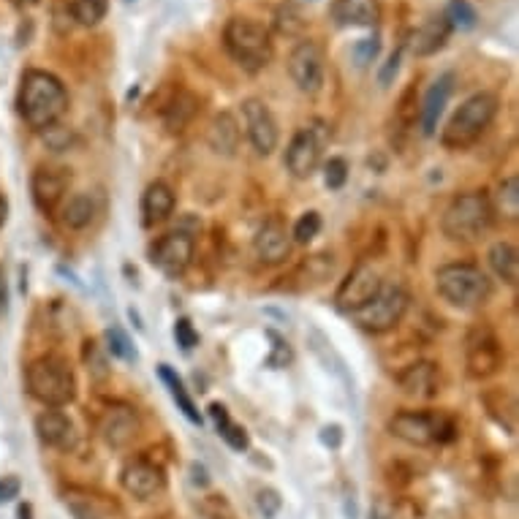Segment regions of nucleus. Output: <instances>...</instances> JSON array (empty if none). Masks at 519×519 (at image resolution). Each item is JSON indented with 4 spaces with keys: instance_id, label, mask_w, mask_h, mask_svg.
Returning a JSON list of instances; mask_svg holds the SVG:
<instances>
[{
    "instance_id": "f257e3e1",
    "label": "nucleus",
    "mask_w": 519,
    "mask_h": 519,
    "mask_svg": "<svg viewBox=\"0 0 519 519\" xmlns=\"http://www.w3.org/2000/svg\"><path fill=\"white\" fill-rule=\"evenodd\" d=\"M17 109L28 128L47 131L58 125L68 112V90L52 71L44 68H28L20 79L17 90Z\"/></svg>"
},
{
    "instance_id": "f03ea898",
    "label": "nucleus",
    "mask_w": 519,
    "mask_h": 519,
    "mask_svg": "<svg viewBox=\"0 0 519 519\" xmlns=\"http://www.w3.org/2000/svg\"><path fill=\"white\" fill-rule=\"evenodd\" d=\"M435 291L457 310H481L492 299V280L471 261H452L435 270Z\"/></svg>"
},
{
    "instance_id": "7ed1b4c3",
    "label": "nucleus",
    "mask_w": 519,
    "mask_h": 519,
    "mask_svg": "<svg viewBox=\"0 0 519 519\" xmlns=\"http://www.w3.org/2000/svg\"><path fill=\"white\" fill-rule=\"evenodd\" d=\"M25 389L44 408H66L77 400V375L63 356H39L25 367Z\"/></svg>"
},
{
    "instance_id": "20e7f679",
    "label": "nucleus",
    "mask_w": 519,
    "mask_h": 519,
    "mask_svg": "<svg viewBox=\"0 0 519 519\" xmlns=\"http://www.w3.org/2000/svg\"><path fill=\"white\" fill-rule=\"evenodd\" d=\"M500 98L490 90H481V93H473L460 104V109L449 117V123L443 125L441 131V145L446 150H468L479 142L481 136L487 134V128L492 125V120L498 117Z\"/></svg>"
},
{
    "instance_id": "39448f33",
    "label": "nucleus",
    "mask_w": 519,
    "mask_h": 519,
    "mask_svg": "<svg viewBox=\"0 0 519 519\" xmlns=\"http://www.w3.org/2000/svg\"><path fill=\"white\" fill-rule=\"evenodd\" d=\"M492 223H495V212H492L487 191L457 193L441 215L443 237L460 245L481 240L492 229Z\"/></svg>"
},
{
    "instance_id": "423d86ee",
    "label": "nucleus",
    "mask_w": 519,
    "mask_h": 519,
    "mask_svg": "<svg viewBox=\"0 0 519 519\" xmlns=\"http://www.w3.org/2000/svg\"><path fill=\"white\" fill-rule=\"evenodd\" d=\"M223 49L245 74H261L275 58L270 30L250 17H231L223 25Z\"/></svg>"
},
{
    "instance_id": "0eeeda50",
    "label": "nucleus",
    "mask_w": 519,
    "mask_h": 519,
    "mask_svg": "<svg viewBox=\"0 0 519 519\" xmlns=\"http://www.w3.org/2000/svg\"><path fill=\"white\" fill-rule=\"evenodd\" d=\"M386 430L392 438L416 449H430L457 438V422L441 411H397L395 416H389Z\"/></svg>"
},
{
    "instance_id": "6e6552de",
    "label": "nucleus",
    "mask_w": 519,
    "mask_h": 519,
    "mask_svg": "<svg viewBox=\"0 0 519 519\" xmlns=\"http://www.w3.org/2000/svg\"><path fill=\"white\" fill-rule=\"evenodd\" d=\"M332 142V125L327 120H310L299 128L297 134L291 136L289 147H286V169L291 177L297 180H310L318 172V166L324 164V150Z\"/></svg>"
},
{
    "instance_id": "1a4fd4ad",
    "label": "nucleus",
    "mask_w": 519,
    "mask_h": 519,
    "mask_svg": "<svg viewBox=\"0 0 519 519\" xmlns=\"http://www.w3.org/2000/svg\"><path fill=\"white\" fill-rule=\"evenodd\" d=\"M408 302H411V294L403 283L389 280V283H381V291L367 302L365 308L351 313V321L370 335H384L403 321Z\"/></svg>"
},
{
    "instance_id": "9d476101",
    "label": "nucleus",
    "mask_w": 519,
    "mask_h": 519,
    "mask_svg": "<svg viewBox=\"0 0 519 519\" xmlns=\"http://www.w3.org/2000/svg\"><path fill=\"white\" fill-rule=\"evenodd\" d=\"M503 343L490 324H473L465 337V370L473 381H487L503 367Z\"/></svg>"
},
{
    "instance_id": "9b49d317",
    "label": "nucleus",
    "mask_w": 519,
    "mask_h": 519,
    "mask_svg": "<svg viewBox=\"0 0 519 519\" xmlns=\"http://www.w3.org/2000/svg\"><path fill=\"white\" fill-rule=\"evenodd\" d=\"M289 77L297 85L299 93L305 96H316L318 90L324 87V77H327V58L321 44L310 39H302L294 44L289 52Z\"/></svg>"
},
{
    "instance_id": "f8f14e48",
    "label": "nucleus",
    "mask_w": 519,
    "mask_h": 519,
    "mask_svg": "<svg viewBox=\"0 0 519 519\" xmlns=\"http://www.w3.org/2000/svg\"><path fill=\"white\" fill-rule=\"evenodd\" d=\"M242 123H245V136L250 147L259 155H272L280 145L278 120L272 115V109L261 98H245L242 101Z\"/></svg>"
},
{
    "instance_id": "ddd939ff",
    "label": "nucleus",
    "mask_w": 519,
    "mask_h": 519,
    "mask_svg": "<svg viewBox=\"0 0 519 519\" xmlns=\"http://www.w3.org/2000/svg\"><path fill=\"white\" fill-rule=\"evenodd\" d=\"M142 433V419L134 405L112 403L106 405L104 414L98 416V435L109 449H128Z\"/></svg>"
},
{
    "instance_id": "4468645a",
    "label": "nucleus",
    "mask_w": 519,
    "mask_h": 519,
    "mask_svg": "<svg viewBox=\"0 0 519 519\" xmlns=\"http://www.w3.org/2000/svg\"><path fill=\"white\" fill-rule=\"evenodd\" d=\"M193 253H196V242L188 231H169L150 248V261L166 278H180L191 267Z\"/></svg>"
},
{
    "instance_id": "2eb2a0df",
    "label": "nucleus",
    "mask_w": 519,
    "mask_h": 519,
    "mask_svg": "<svg viewBox=\"0 0 519 519\" xmlns=\"http://www.w3.org/2000/svg\"><path fill=\"white\" fill-rule=\"evenodd\" d=\"M381 275L370 264H359L354 270L348 272L346 280L340 283V289L335 294V308L343 313V316H351L356 310H362L370 302V299L381 291Z\"/></svg>"
},
{
    "instance_id": "dca6fc26",
    "label": "nucleus",
    "mask_w": 519,
    "mask_h": 519,
    "mask_svg": "<svg viewBox=\"0 0 519 519\" xmlns=\"http://www.w3.org/2000/svg\"><path fill=\"white\" fill-rule=\"evenodd\" d=\"M123 490L136 500H153L166 490V471L147 457L128 460L120 471Z\"/></svg>"
},
{
    "instance_id": "f3484780",
    "label": "nucleus",
    "mask_w": 519,
    "mask_h": 519,
    "mask_svg": "<svg viewBox=\"0 0 519 519\" xmlns=\"http://www.w3.org/2000/svg\"><path fill=\"white\" fill-rule=\"evenodd\" d=\"M68 185H71V172L60 166H39L30 177V196L36 210L44 215H55L58 207L66 202Z\"/></svg>"
},
{
    "instance_id": "a211bd4d",
    "label": "nucleus",
    "mask_w": 519,
    "mask_h": 519,
    "mask_svg": "<svg viewBox=\"0 0 519 519\" xmlns=\"http://www.w3.org/2000/svg\"><path fill=\"white\" fill-rule=\"evenodd\" d=\"M253 253L261 264H270V267L289 259L291 231L286 229V223L280 218H270V221L261 223L256 237H253Z\"/></svg>"
},
{
    "instance_id": "6ab92c4d",
    "label": "nucleus",
    "mask_w": 519,
    "mask_h": 519,
    "mask_svg": "<svg viewBox=\"0 0 519 519\" xmlns=\"http://www.w3.org/2000/svg\"><path fill=\"white\" fill-rule=\"evenodd\" d=\"M452 33L454 30L452 25L446 22V17H443V14H433V17H427L419 28L408 33L403 47L411 49V55H416V58H433V55H438V52L449 44Z\"/></svg>"
},
{
    "instance_id": "aec40b11",
    "label": "nucleus",
    "mask_w": 519,
    "mask_h": 519,
    "mask_svg": "<svg viewBox=\"0 0 519 519\" xmlns=\"http://www.w3.org/2000/svg\"><path fill=\"white\" fill-rule=\"evenodd\" d=\"M36 435L44 446L58 452H74L79 441L77 427L60 408H47L36 416Z\"/></svg>"
},
{
    "instance_id": "412c9836",
    "label": "nucleus",
    "mask_w": 519,
    "mask_h": 519,
    "mask_svg": "<svg viewBox=\"0 0 519 519\" xmlns=\"http://www.w3.org/2000/svg\"><path fill=\"white\" fill-rule=\"evenodd\" d=\"M397 386L405 397L414 400H433L441 392V367L430 359H419L408 365L403 373L397 375Z\"/></svg>"
},
{
    "instance_id": "4be33fe9",
    "label": "nucleus",
    "mask_w": 519,
    "mask_h": 519,
    "mask_svg": "<svg viewBox=\"0 0 519 519\" xmlns=\"http://www.w3.org/2000/svg\"><path fill=\"white\" fill-rule=\"evenodd\" d=\"M454 85H457L454 71H446V74H441V77L435 79L433 85H430V90L424 93L422 109H419V125H422L424 136H435V131H438V123H441L443 109H446L449 98H452Z\"/></svg>"
},
{
    "instance_id": "5701e85b",
    "label": "nucleus",
    "mask_w": 519,
    "mask_h": 519,
    "mask_svg": "<svg viewBox=\"0 0 519 519\" xmlns=\"http://www.w3.org/2000/svg\"><path fill=\"white\" fill-rule=\"evenodd\" d=\"M329 17L337 28H378L381 3L378 0H335Z\"/></svg>"
},
{
    "instance_id": "b1692460",
    "label": "nucleus",
    "mask_w": 519,
    "mask_h": 519,
    "mask_svg": "<svg viewBox=\"0 0 519 519\" xmlns=\"http://www.w3.org/2000/svg\"><path fill=\"white\" fill-rule=\"evenodd\" d=\"M242 142V128L237 123V117L231 112H221V115L212 117L210 128H207V145L215 155L223 158H234L240 150Z\"/></svg>"
},
{
    "instance_id": "393cba45",
    "label": "nucleus",
    "mask_w": 519,
    "mask_h": 519,
    "mask_svg": "<svg viewBox=\"0 0 519 519\" xmlns=\"http://www.w3.org/2000/svg\"><path fill=\"white\" fill-rule=\"evenodd\" d=\"M174 207H177V196H174L172 185L164 183V180H155L142 193V221H145V226L169 221Z\"/></svg>"
},
{
    "instance_id": "a878e982",
    "label": "nucleus",
    "mask_w": 519,
    "mask_h": 519,
    "mask_svg": "<svg viewBox=\"0 0 519 519\" xmlns=\"http://www.w3.org/2000/svg\"><path fill=\"white\" fill-rule=\"evenodd\" d=\"M481 405L487 408L492 422L503 427L509 435H514V430H517V400H514L509 389H503V386L487 389L481 395Z\"/></svg>"
},
{
    "instance_id": "bb28decb",
    "label": "nucleus",
    "mask_w": 519,
    "mask_h": 519,
    "mask_svg": "<svg viewBox=\"0 0 519 519\" xmlns=\"http://www.w3.org/2000/svg\"><path fill=\"white\" fill-rule=\"evenodd\" d=\"M98 204L93 199V193H74V196H66V202L58 207L60 223L66 226L68 231H82L87 229L90 223L96 221Z\"/></svg>"
},
{
    "instance_id": "cd10ccee",
    "label": "nucleus",
    "mask_w": 519,
    "mask_h": 519,
    "mask_svg": "<svg viewBox=\"0 0 519 519\" xmlns=\"http://www.w3.org/2000/svg\"><path fill=\"white\" fill-rule=\"evenodd\" d=\"M487 264L495 272V278L503 280L511 289L519 283V250L514 242L500 240L495 245H490V250H487Z\"/></svg>"
},
{
    "instance_id": "c85d7f7f",
    "label": "nucleus",
    "mask_w": 519,
    "mask_h": 519,
    "mask_svg": "<svg viewBox=\"0 0 519 519\" xmlns=\"http://www.w3.org/2000/svg\"><path fill=\"white\" fill-rule=\"evenodd\" d=\"M199 115V98L180 90L177 96L164 106V125L169 134H183L185 128L193 123V117Z\"/></svg>"
},
{
    "instance_id": "c756f323",
    "label": "nucleus",
    "mask_w": 519,
    "mask_h": 519,
    "mask_svg": "<svg viewBox=\"0 0 519 519\" xmlns=\"http://www.w3.org/2000/svg\"><path fill=\"white\" fill-rule=\"evenodd\" d=\"M158 375H161V381L166 384V389H169V395H172V400L177 403V408L183 411V416L188 419L191 424H199L202 427V414H199V408H196V403H193V397L188 395V389H185L183 378L174 373L172 367L169 365H158Z\"/></svg>"
},
{
    "instance_id": "7c9ffc66",
    "label": "nucleus",
    "mask_w": 519,
    "mask_h": 519,
    "mask_svg": "<svg viewBox=\"0 0 519 519\" xmlns=\"http://www.w3.org/2000/svg\"><path fill=\"white\" fill-rule=\"evenodd\" d=\"M492 202V212L495 218H503V221L517 223L519 221V177L517 174H509L498 183V191H495V199Z\"/></svg>"
},
{
    "instance_id": "2f4dec72",
    "label": "nucleus",
    "mask_w": 519,
    "mask_h": 519,
    "mask_svg": "<svg viewBox=\"0 0 519 519\" xmlns=\"http://www.w3.org/2000/svg\"><path fill=\"white\" fill-rule=\"evenodd\" d=\"M207 411H210L212 422H215V430H218V435H221L223 441L229 443L234 452H245V449H248V433H245V427H240V424L231 419L229 408L223 403H210Z\"/></svg>"
},
{
    "instance_id": "473e14b6",
    "label": "nucleus",
    "mask_w": 519,
    "mask_h": 519,
    "mask_svg": "<svg viewBox=\"0 0 519 519\" xmlns=\"http://www.w3.org/2000/svg\"><path fill=\"white\" fill-rule=\"evenodd\" d=\"M109 11V0H68V14L79 28H96Z\"/></svg>"
},
{
    "instance_id": "72a5a7b5",
    "label": "nucleus",
    "mask_w": 519,
    "mask_h": 519,
    "mask_svg": "<svg viewBox=\"0 0 519 519\" xmlns=\"http://www.w3.org/2000/svg\"><path fill=\"white\" fill-rule=\"evenodd\" d=\"M82 359H85V367L87 373L93 381H106L109 375H112V367H109V354H106V348L98 343V340H85V346H82Z\"/></svg>"
},
{
    "instance_id": "f704fd0d",
    "label": "nucleus",
    "mask_w": 519,
    "mask_h": 519,
    "mask_svg": "<svg viewBox=\"0 0 519 519\" xmlns=\"http://www.w3.org/2000/svg\"><path fill=\"white\" fill-rule=\"evenodd\" d=\"M441 14L452 25V30H471L479 22V14H476V9H473L468 0H449Z\"/></svg>"
},
{
    "instance_id": "c9c22d12",
    "label": "nucleus",
    "mask_w": 519,
    "mask_h": 519,
    "mask_svg": "<svg viewBox=\"0 0 519 519\" xmlns=\"http://www.w3.org/2000/svg\"><path fill=\"white\" fill-rule=\"evenodd\" d=\"M324 229V221H321V212L316 210H308L299 215V221L294 223V229H291V242H299V245H308L313 242L321 234Z\"/></svg>"
},
{
    "instance_id": "e433bc0d",
    "label": "nucleus",
    "mask_w": 519,
    "mask_h": 519,
    "mask_svg": "<svg viewBox=\"0 0 519 519\" xmlns=\"http://www.w3.org/2000/svg\"><path fill=\"white\" fill-rule=\"evenodd\" d=\"M106 354L117 356V359H125V362H136L139 356H136V348L131 346V337L125 335L120 327H112L106 329Z\"/></svg>"
},
{
    "instance_id": "4c0bfd02",
    "label": "nucleus",
    "mask_w": 519,
    "mask_h": 519,
    "mask_svg": "<svg viewBox=\"0 0 519 519\" xmlns=\"http://www.w3.org/2000/svg\"><path fill=\"white\" fill-rule=\"evenodd\" d=\"M381 55V36L378 33H373V36H367V39H359L351 47V58H354V63L359 68L370 66V63H375V58Z\"/></svg>"
},
{
    "instance_id": "58836bf2",
    "label": "nucleus",
    "mask_w": 519,
    "mask_h": 519,
    "mask_svg": "<svg viewBox=\"0 0 519 519\" xmlns=\"http://www.w3.org/2000/svg\"><path fill=\"white\" fill-rule=\"evenodd\" d=\"M370 519H416V514L400 500H378L370 511Z\"/></svg>"
},
{
    "instance_id": "ea45409f",
    "label": "nucleus",
    "mask_w": 519,
    "mask_h": 519,
    "mask_svg": "<svg viewBox=\"0 0 519 519\" xmlns=\"http://www.w3.org/2000/svg\"><path fill=\"white\" fill-rule=\"evenodd\" d=\"M348 183V161L346 158H329L324 164V185L329 191H340Z\"/></svg>"
},
{
    "instance_id": "a19ab883",
    "label": "nucleus",
    "mask_w": 519,
    "mask_h": 519,
    "mask_svg": "<svg viewBox=\"0 0 519 519\" xmlns=\"http://www.w3.org/2000/svg\"><path fill=\"white\" fill-rule=\"evenodd\" d=\"M174 340L183 351H191V348L199 346V332L193 329L191 318H177L174 321Z\"/></svg>"
},
{
    "instance_id": "79ce46f5",
    "label": "nucleus",
    "mask_w": 519,
    "mask_h": 519,
    "mask_svg": "<svg viewBox=\"0 0 519 519\" xmlns=\"http://www.w3.org/2000/svg\"><path fill=\"white\" fill-rule=\"evenodd\" d=\"M256 506H259V511L264 514V519H275L280 514L283 500H280V495L272 490V487H261V490L256 492Z\"/></svg>"
},
{
    "instance_id": "37998d69",
    "label": "nucleus",
    "mask_w": 519,
    "mask_h": 519,
    "mask_svg": "<svg viewBox=\"0 0 519 519\" xmlns=\"http://www.w3.org/2000/svg\"><path fill=\"white\" fill-rule=\"evenodd\" d=\"M267 337H270L272 343H275V346H272V354H270V359H267V365H272V367H286V365H291V359H294V356H291V348H289V343H286V340H283V337L278 335V332H267Z\"/></svg>"
},
{
    "instance_id": "c03bdc74",
    "label": "nucleus",
    "mask_w": 519,
    "mask_h": 519,
    "mask_svg": "<svg viewBox=\"0 0 519 519\" xmlns=\"http://www.w3.org/2000/svg\"><path fill=\"white\" fill-rule=\"evenodd\" d=\"M403 44L389 55V60H386L384 66H381V71H378V82H381V87H389L395 85L397 74H400V63H403Z\"/></svg>"
},
{
    "instance_id": "a18cd8bd",
    "label": "nucleus",
    "mask_w": 519,
    "mask_h": 519,
    "mask_svg": "<svg viewBox=\"0 0 519 519\" xmlns=\"http://www.w3.org/2000/svg\"><path fill=\"white\" fill-rule=\"evenodd\" d=\"M41 134H44V142H47L52 153H66L68 147H71V139H74L71 131L60 128V123L52 125V128H47V131H41Z\"/></svg>"
},
{
    "instance_id": "49530a36",
    "label": "nucleus",
    "mask_w": 519,
    "mask_h": 519,
    "mask_svg": "<svg viewBox=\"0 0 519 519\" xmlns=\"http://www.w3.org/2000/svg\"><path fill=\"white\" fill-rule=\"evenodd\" d=\"M416 98V87L411 85L408 90L403 93V98H400V106H397V120L403 125H414L416 123V109H411V101Z\"/></svg>"
},
{
    "instance_id": "de8ad7c7",
    "label": "nucleus",
    "mask_w": 519,
    "mask_h": 519,
    "mask_svg": "<svg viewBox=\"0 0 519 519\" xmlns=\"http://www.w3.org/2000/svg\"><path fill=\"white\" fill-rule=\"evenodd\" d=\"M20 490H22L20 479H14V476H3V479H0V503H9V500L20 498Z\"/></svg>"
},
{
    "instance_id": "09e8293b",
    "label": "nucleus",
    "mask_w": 519,
    "mask_h": 519,
    "mask_svg": "<svg viewBox=\"0 0 519 519\" xmlns=\"http://www.w3.org/2000/svg\"><path fill=\"white\" fill-rule=\"evenodd\" d=\"M68 503V509H71V514L77 519H101L98 517V511L90 506V500H66Z\"/></svg>"
},
{
    "instance_id": "8fccbe9b",
    "label": "nucleus",
    "mask_w": 519,
    "mask_h": 519,
    "mask_svg": "<svg viewBox=\"0 0 519 519\" xmlns=\"http://www.w3.org/2000/svg\"><path fill=\"white\" fill-rule=\"evenodd\" d=\"M321 441L327 443L329 449H340V443H343V427L340 424H327L321 430Z\"/></svg>"
},
{
    "instance_id": "3c124183",
    "label": "nucleus",
    "mask_w": 519,
    "mask_h": 519,
    "mask_svg": "<svg viewBox=\"0 0 519 519\" xmlns=\"http://www.w3.org/2000/svg\"><path fill=\"white\" fill-rule=\"evenodd\" d=\"M6 302H9V280H6V270L0 267V316L6 313Z\"/></svg>"
},
{
    "instance_id": "603ef678",
    "label": "nucleus",
    "mask_w": 519,
    "mask_h": 519,
    "mask_svg": "<svg viewBox=\"0 0 519 519\" xmlns=\"http://www.w3.org/2000/svg\"><path fill=\"white\" fill-rule=\"evenodd\" d=\"M6 221H9V199L0 193V229L6 226Z\"/></svg>"
},
{
    "instance_id": "864d4df0",
    "label": "nucleus",
    "mask_w": 519,
    "mask_h": 519,
    "mask_svg": "<svg viewBox=\"0 0 519 519\" xmlns=\"http://www.w3.org/2000/svg\"><path fill=\"white\" fill-rule=\"evenodd\" d=\"M9 3L17 9H30V6H39L41 0H9Z\"/></svg>"
},
{
    "instance_id": "5fc2aeb1",
    "label": "nucleus",
    "mask_w": 519,
    "mask_h": 519,
    "mask_svg": "<svg viewBox=\"0 0 519 519\" xmlns=\"http://www.w3.org/2000/svg\"><path fill=\"white\" fill-rule=\"evenodd\" d=\"M17 517H20V519H33V509H30V503H22L20 511H17Z\"/></svg>"
},
{
    "instance_id": "6e6d98bb",
    "label": "nucleus",
    "mask_w": 519,
    "mask_h": 519,
    "mask_svg": "<svg viewBox=\"0 0 519 519\" xmlns=\"http://www.w3.org/2000/svg\"><path fill=\"white\" fill-rule=\"evenodd\" d=\"M125 3H134V0H125Z\"/></svg>"
}]
</instances>
